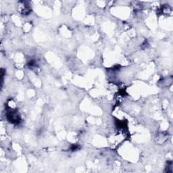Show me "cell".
<instances>
[{
  "label": "cell",
  "instance_id": "cell-1",
  "mask_svg": "<svg viewBox=\"0 0 173 173\" xmlns=\"http://www.w3.org/2000/svg\"><path fill=\"white\" fill-rule=\"evenodd\" d=\"M7 118L10 122L18 124L20 121V117L18 116L15 110H10L7 113Z\"/></svg>",
  "mask_w": 173,
  "mask_h": 173
},
{
  "label": "cell",
  "instance_id": "cell-2",
  "mask_svg": "<svg viewBox=\"0 0 173 173\" xmlns=\"http://www.w3.org/2000/svg\"><path fill=\"white\" fill-rule=\"evenodd\" d=\"M20 12L23 14H28L30 12V6L26 2H20Z\"/></svg>",
  "mask_w": 173,
  "mask_h": 173
},
{
  "label": "cell",
  "instance_id": "cell-3",
  "mask_svg": "<svg viewBox=\"0 0 173 173\" xmlns=\"http://www.w3.org/2000/svg\"><path fill=\"white\" fill-rule=\"evenodd\" d=\"M77 148H78V146H75H75H73L72 147V150H75L77 149Z\"/></svg>",
  "mask_w": 173,
  "mask_h": 173
}]
</instances>
